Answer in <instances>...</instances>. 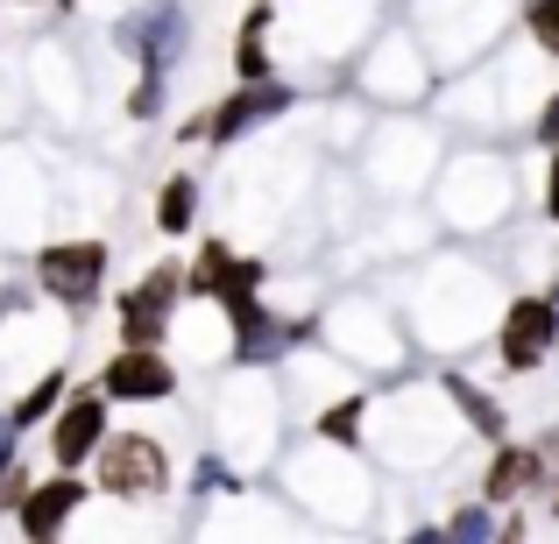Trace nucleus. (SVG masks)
<instances>
[{"label":"nucleus","instance_id":"obj_2","mask_svg":"<svg viewBox=\"0 0 559 544\" xmlns=\"http://www.w3.org/2000/svg\"><path fill=\"white\" fill-rule=\"evenodd\" d=\"M503 367H538L559 354V304L552 298H518L503 312Z\"/></svg>","mask_w":559,"mask_h":544},{"label":"nucleus","instance_id":"obj_7","mask_svg":"<svg viewBox=\"0 0 559 544\" xmlns=\"http://www.w3.org/2000/svg\"><path fill=\"white\" fill-rule=\"evenodd\" d=\"M276 107H284V85H248V93H234L227 107L213 113V142H234L255 113H276Z\"/></svg>","mask_w":559,"mask_h":544},{"label":"nucleus","instance_id":"obj_4","mask_svg":"<svg viewBox=\"0 0 559 544\" xmlns=\"http://www.w3.org/2000/svg\"><path fill=\"white\" fill-rule=\"evenodd\" d=\"M99 389H107L114 403H156V396L178 389V375H170V361L156 354V347H121V354L107 361V375H99Z\"/></svg>","mask_w":559,"mask_h":544},{"label":"nucleus","instance_id":"obj_3","mask_svg":"<svg viewBox=\"0 0 559 544\" xmlns=\"http://www.w3.org/2000/svg\"><path fill=\"white\" fill-rule=\"evenodd\" d=\"M99 269H107V247H99V241L43 247V262H36L43 290H50V298H64V304H93L99 298Z\"/></svg>","mask_w":559,"mask_h":544},{"label":"nucleus","instance_id":"obj_9","mask_svg":"<svg viewBox=\"0 0 559 544\" xmlns=\"http://www.w3.org/2000/svg\"><path fill=\"white\" fill-rule=\"evenodd\" d=\"M191 205H199V184H191V178H170L164 198H156V227H164V233H185L191 227Z\"/></svg>","mask_w":559,"mask_h":544},{"label":"nucleus","instance_id":"obj_14","mask_svg":"<svg viewBox=\"0 0 559 544\" xmlns=\"http://www.w3.org/2000/svg\"><path fill=\"white\" fill-rule=\"evenodd\" d=\"M270 71V50H262V14H248L241 28V78H262Z\"/></svg>","mask_w":559,"mask_h":544},{"label":"nucleus","instance_id":"obj_6","mask_svg":"<svg viewBox=\"0 0 559 544\" xmlns=\"http://www.w3.org/2000/svg\"><path fill=\"white\" fill-rule=\"evenodd\" d=\"M79 503H85V488L71 481V467H57V481L28 488L14 509H22V531H28V537H57V531L71 523V509H79Z\"/></svg>","mask_w":559,"mask_h":544},{"label":"nucleus","instance_id":"obj_8","mask_svg":"<svg viewBox=\"0 0 559 544\" xmlns=\"http://www.w3.org/2000/svg\"><path fill=\"white\" fill-rule=\"evenodd\" d=\"M532 481H538V452L532 446H503L496 467H489V503H518Z\"/></svg>","mask_w":559,"mask_h":544},{"label":"nucleus","instance_id":"obj_1","mask_svg":"<svg viewBox=\"0 0 559 544\" xmlns=\"http://www.w3.org/2000/svg\"><path fill=\"white\" fill-rule=\"evenodd\" d=\"M170 481V460L156 438L128 432V438H99V488L107 495H156Z\"/></svg>","mask_w":559,"mask_h":544},{"label":"nucleus","instance_id":"obj_11","mask_svg":"<svg viewBox=\"0 0 559 544\" xmlns=\"http://www.w3.org/2000/svg\"><path fill=\"white\" fill-rule=\"evenodd\" d=\"M524 28L538 36L546 57H559V0H524Z\"/></svg>","mask_w":559,"mask_h":544},{"label":"nucleus","instance_id":"obj_13","mask_svg":"<svg viewBox=\"0 0 559 544\" xmlns=\"http://www.w3.org/2000/svg\"><path fill=\"white\" fill-rule=\"evenodd\" d=\"M57 396H64V375H43V382H36V389H28V396H22V410H14V424H36V418H43V410H50V403H57Z\"/></svg>","mask_w":559,"mask_h":544},{"label":"nucleus","instance_id":"obj_12","mask_svg":"<svg viewBox=\"0 0 559 544\" xmlns=\"http://www.w3.org/2000/svg\"><path fill=\"white\" fill-rule=\"evenodd\" d=\"M361 410H369V396H347L341 410H326V418H319V432H326V438H347V446H355V432H361Z\"/></svg>","mask_w":559,"mask_h":544},{"label":"nucleus","instance_id":"obj_5","mask_svg":"<svg viewBox=\"0 0 559 544\" xmlns=\"http://www.w3.org/2000/svg\"><path fill=\"white\" fill-rule=\"evenodd\" d=\"M99 438H107V389H99V396H79V403L57 410V424H50L57 467H85L99 452Z\"/></svg>","mask_w":559,"mask_h":544},{"label":"nucleus","instance_id":"obj_16","mask_svg":"<svg viewBox=\"0 0 559 544\" xmlns=\"http://www.w3.org/2000/svg\"><path fill=\"white\" fill-rule=\"evenodd\" d=\"M538 142H546V149H559V93L546 99V113H538Z\"/></svg>","mask_w":559,"mask_h":544},{"label":"nucleus","instance_id":"obj_17","mask_svg":"<svg viewBox=\"0 0 559 544\" xmlns=\"http://www.w3.org/2000/svg\"><path fill=\"white\" fill-rule=\"evenodd\" d=\"M546 219L559 227V149H552V164H546Z\"/></svg>","mask_w":559,"mask_h":544},{"label":"nucleus","instance_id":"obj_10","mask_svg":"<svg viewBox=\"0 0 559 544\" xmlns=\"http://www.w3.org/2000/svg\"><path fill=\"white\" fill-rule=\"evenodd\" d=\"M447 389H453V403H461V410H467V424H475V432H489V438H503V410H496V403H489V396H481V389H475V382H447Z\"/></svg>","mask_w":559,"mask_h":544},{"label":"nucleus","instance_id":"obj_15","mask_svg":"<svg viewBox=\"0 0 559 544\" xmlns=\"http://www.w3.org/2000/svg\"><path fill=\"white\" fill-rule=\"evenodd\" d=\"M489 531H496L489 509H461V517H453V537H489Z\"/></svg>","mask_w":559,"mask_h":544}]
</instances>
